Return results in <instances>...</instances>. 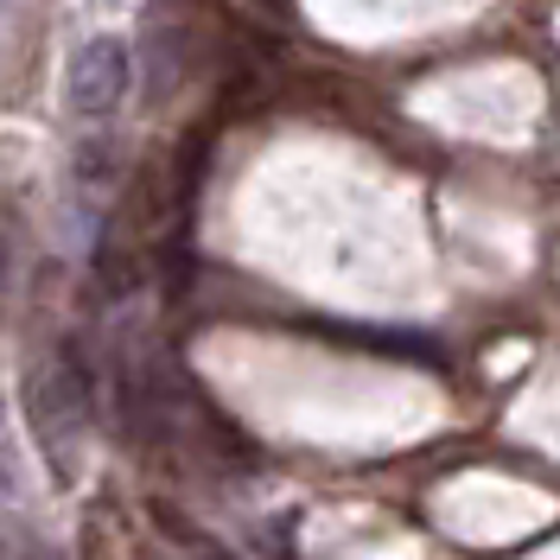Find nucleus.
I'll list each match as a JSON object with an SVG mask.
<instances>
[{"mask_svg": "<svg viewBox=\"0 0 560 560\" xmlns=\"http://www.w3.org/2000/svg\"><path fill=\"white\" fill-rule=\"evenodd\" d=\"M128 77H135V65H128V45L115 33H96L83 38L77 51H70V70H65V103L77 121H108L115 108H121V96H128Z\"/></svg>", "mask_w": 560, "mask_h": 560, "instance_id": "nucleus-1", "label": "nucleus"}]
</instances>
